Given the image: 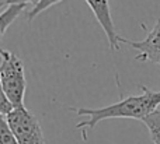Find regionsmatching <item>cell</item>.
I'll return each instance as SVG.
<instances>
[{"label":"cell","mask_w":160,"mask_h":144,"mask_svg":"<svg viewBox=\"0 0 160 144\" xmlns=\"http://www.w3.org/2000/svg\"><path fill=\"white\" fill-rule=\"evenodd\" d=\"M142 94L129 95L122 98L115 104H111L102 108H76L69 106L72 112H76L79 116L87 118L76 125V129L80 130L82 139L87 140V130H93L97 123L105 119H138L143 120L146 116L158 111L160 106V91H153L145 86H139Z\"/></svg>","instance_id":"6da1fadb"},{"label":"cell","mask_w":160,"mask_h":144,"mask_svg":"<svg viewBox=\"0 0 160 144\" xmlns=\"http://www.w3.org/2000/svg\"><path fill=\"white\" fill-rule=\"evenodd\" d=\"M0 83L13 109L24 106L27 90L24 63L16 53L6 49H0Z\"/></svg>","instance_id":"7a4b0ae2"},{"label":"cell","mask_w":160,"mask_h":144,"mask_svg":"<svg viewBox=\"0 0 160 144\" xmlns=\"http://www.w3.org/2000/svg\"><path fill=\"white\" fill-rule=\"evenodd\" d=\"M6 122L18 144H45L38 119L25 106L14 108L6 115Z\"/></svg>","instance_id":"3957f363"},{"label":"cell","mask_w":160,"mask_h":144,"mask_svg":"<svg viewBox=\"0 0 160 144\" xmlns=\"http://www.w3.org/2000/svg\"><path fill=\"white\" fill-rule=\"evenodd\" d=\"M119 44H125L132 49L138 50L135 60L139 62H150L160 66V18L156 24L148 31L146 36L142 41H132L118 36Z\"/></svg>","instance_id":"277c9868"},{"label":"cell","mask_w":160,"mask_h":144,"mask_svg":"<svg viewBox=\"0 0 160 144\" xmlns=\"http://www.w3.org/2000/svg\"><path fill=\"white\" fill-rule=\"evenodd\" d=\"M90 10L93 11L96 20L101 25L105 36H107L108 45L111 50H119V42H118V34L115 32V25L111 16V8L108 0H84Z\"/></svg>","instance_id":"5b68a950"},{"label":"cell","mask_w":160,"mask_h":144,"mask_svg":"<svg viewBox=\"0 0 160 144\" xmlns=\"http://www.w3.org/2000/svg\"><path fill=\"white\" fill-rule=\"evenodd\" d=\"M24 8H25V6H22V4H11V6H7V8L4 11L0 13V39L6 34L7 28L24 11Z\"/></svg>","instance_id":"8992f818"},{"label":"cell","mask_w":160,"mask_h":144,"mask_svg":"<svg viewBox=\"0 0 160 144\" xmlns=\"http://www.w3.org/2000/svg\"><path fill=\"white\" fill-rule=\"evenodd\" d=\"M143 125L148 128L152 139L153 144H160V111H155L153 114H150L149 116H146L143 120Z\"/></svg>","instance_id":"52a82bcc"},{"label":"cell","mask_w":160,"mask_h":144,"mask_svg":"<svg viewBox=\"0 0 160 144\" xmlns=\"http://www.w3.org/2000/svg\"><path fill=\"white\" fill-rule=\"evenodd\" d=\"M61 2H63V0H39L38 4L34 6V7L30 10V13L27 14V21L31 22L34 18H35V17H38L41 13H44L47 8L52 7L53 4H56V3H61Z\"/></svg>","instance_id":"ba28073f"},{"label":"cell","mask_w":160,"mask_h":144,"mask_svg":"<svg viewBox=\"0 0 160 144\" xmlns=\"http://www.w3.org/2000/svg\"><path fill=\"white\" fill-rule=\"evenodd\" d=\"M0 144H18L3 115H0Z\"/></svg>","instance_id":"9c48e42d"},{"label":"cell","mask_w":160,"mask_h":144,"mask_svg":"<svg viewBox=\"0 0 160 144\" xmlns=\"http://www.w3.org/2000/svg\"><path fill=\"white\" fill-rule=\"evenodd\" d=\"M13 111V106L11 104L8 102V100L6 98L4 92H3V88H2V83H0V115H8L10 112Z\"/></svg>","instance_id":"30bf717a"},{"label":"cell","mask_w":160,"mask_h":144,"mask_svg":"<svg viewBox=\"0 0 160 144\" xmlns=\"http://www.w3.org/2000/svg\"><path fill=\"white\" fill-rule=\"evenodd\" d=\"M39 0H2L3 6H11V4H22V6H37Z\"/></svg>","instance_id":"8fae6325"},{"label":"cell","mask_w":160,"mask_h":144,"mask_svg":"<svg viewBox=\"0 0 160 144\" xmlns=\"http://www.w3.org/2000/svg\"><path fill=\"white\" fill-rule=\"evenodd\" d=\"M0 2H2V0H0ZM2 6H3V4H2V3H0V7H2Z\"/></svg>","instance_id":"7c38bea8"}]
</instances>
